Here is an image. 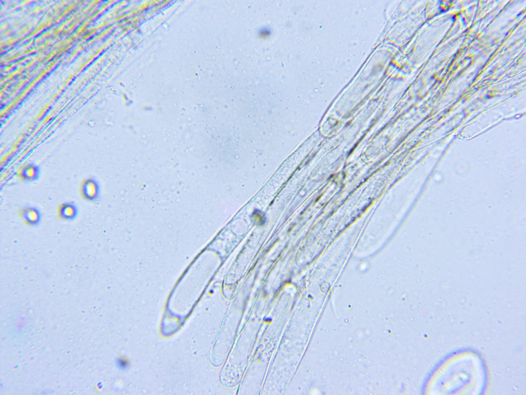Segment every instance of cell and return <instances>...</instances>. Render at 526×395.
<instances>
[{
  "label": "cell",
  "mask_w": 526,
  "mask_h": 395,
  "mask_svg": "<svg viewBox=\"0 0 526 395\" xmlns=\"http://www.w3.org/2000/svg\"><path fill=\"white\" fill-rule=\"evenodd\" d=\"M81 191L83 197L86 200L95 201L99 195V184L93 179L86 180L82 184Z\"/></svg>",
  "instance_id": "6da1fadb"
},
{
  "label": "cell",
  "mask_w": 526,
  "mask_h": 395,
  "mask_svg": "<svg viewBox=\"0 0 526 395\" xmlns=\"http://www.w3.org/2000/svg\"><path fill=\"white\" fill-rule=\"evenodd\" d=\"M20 215L23 221L30 226H37L41 220V213L35 207H27L23 208Z\"/></svg>",
  "instance_id": "7a4b0ae2"
},
{
  "label": "cell",
  "mask_w": 526,
  "mask_h": 395,
  "mask_svg": "<svg viewBox=\"0 0 526 395\" xmlns=\"http://www.w3.org/2000/svg\"><path fill=\"white\" fill-rule=\"evenodd\" d=\"M77 214L78 210L76 206L70 203L62 204L60 205L58 210L60 217L68 221L74 220L76 217Z\"/></svg>",
  "instance_id": "3957f363"
},
{
  "label": "cell",
  "mask_w": 526,
  "mask_h": 395,
  "mask_svg": "<svg viewBox=\"0 0 526 395\" xmlns=\"http://www.w3.org/2000/svg\"><path fill=\"white\" fill-rule=\"evenodd\" d=\"M40 169L35 165H29L23 167L20 171L21 179L27 182H34L40 176Z\"/></svg>",
  "instance_id": "277c9868"
}]
</instances>
